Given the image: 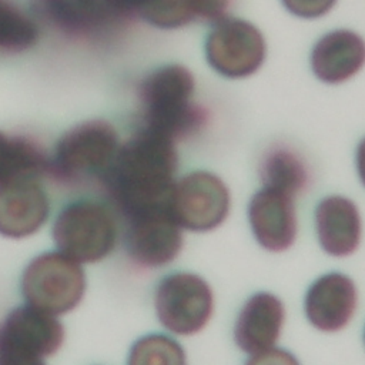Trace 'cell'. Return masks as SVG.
Segmentation results:
<instances>
[{
  "mask_svg": "<svg viewBox=\"0 0 365 365\" xmlns=\"http://www.w3.org/2000/svg\"><path fill=\"white\" fill-rule=\"evenodd\" d=\"M315 227L321 248L332 257L354 254L361 242L362 222L354 201L329 195L315 210Z\"/></svg>",
  "mask_w": 365,
  "mask_h": 365,
  "instance_id": "16",
  "label": "cell"
},
{
  "mask_svg": "<svg viewBox=\"0 0 365 365\" xmlns=\"http://www.w3.org/2000/svg\"><path fill=\"white\" fill-rule=\"evenodd\" d=\"M177 168L175 141L141 127L118 147L101 180L117 208L130 217L165 205Z\"/></svg>",
  "mask_w": 365,
  "mask_h": 365,
  "instance_id": "1",
  "label": "cell"
},
{
  "mask_svg": "<svg viewBox=\"0 0 365 365\" xmlns=\"http://www.w3.org/2000/svg\"><path fill=\"white\" fill-rule=\"evenodd\" d=\"M356 171L361 182L365 187V137L361 140L356 148Z\"/></svg>",
  "mask_w": 365,
  "mask_h": 365,
  "instance_id": "24",
  "label": "cell"
},
{
  "mask_svg": "<svg viewBox=\"0 0 365 365\" xmlns=\"http://www.w3.org/2000/svg\"><path fill=\"white\" fill-rule=\"evenodd\" d=\"M118 135L106 120L84 121L58 140L53 158V170L61 178L77 181L101 178L118 150Z\"/></svg>",
  "mask_w": 365,
  "mask_h": 365,
  "instance_id": "7",
  "label": "cell"
},
{
  "mask_svg": "<svg viewBox=\"0 0 365 365\" xmlns=\"http://www.w3.org/2000/svg\"><path fill=\"white\" fill-rule=\"evenodd\" d=\"M194 90V76L184 66L170 64L150 73L138 87L143 127L174 141L198 131L207 111L192 101Z\"/></svg>",
  "mask_w": 365,
  "mask_h": 365,
  "instance_id": "2",
  "label": "cell"
},
{
  "mask_svg": "<svg viewBox=\"0 0 365 365\" xmlns=\"http://www.w3.org/2000/svg\"><path fill=\"white\" fill-rule=\"evenodd\" d=\"M258 171L264 187L284 191L292 197L304 191L308 184V170L302 158L281 144L265 151Z\"/></svg>",
  "mask_w": 365,
  "mask_h": 365,
  "instance_id": "19",
  "label": "cell"
},
{
  "mask_svg": "<svg viewBox=\"0 0 365 365\" xmlns=\"http://www.w3.org/2000/svg\"><path fill=\"white\" fill-rule=\"evenodd\" d=\"M63 341L64 328L54 315L31 305L17 307L0 325V364H43Z\"/></svg>",
  "mask_w": 365,
  "mask_h": 365,
  "instance_id": "6",
  "label": "cell"
},
{
  "mask_svg": "<svg viewBox=\"0 0 365 365\" xmlns=\"http://www.w3.org/2000/svg\"><path fill=\"white\" fill-rule=\"evenodd\" d=\"M265 53L261 31L242 19L217 20L205 38L208 64L227 78H245L254 74L262 66Z\"/></svg>",
  "mask_w": 365,
  "mask_h": 365,
  "instance_id": "9",
  "label": "cell"
},
{
  "mask_svg": "<svg viewBox=\"0 0 365 365\" xmlns=\"http://www.w3.org/2000/svg\"><path fill=\"white\" fill-rule=\"evenodd\" d=\"M33 20L7 0H0V51L20 53L37 41Z\"/></svg>",
  "mask_w": 365,
  "mask_h": 365,
  "instance_id": "20",
  "label": "cell"
},
{
  "mask_svg": "<svg viewBox=\"0 0 365 365\" xmlns=\"http://www.w3.org/2000/svg\"><path fill=\"white\" fill-rule=\"evenodd\" d=\"M336 0H282V4L295 16L317 19L328 13Z\"/></svg>",
  "mask_w": 365,
  "mask_h": 365,
  "instance_id": "22",
  "label": "cell"
},
{
  "mask_svg": "<svg viewBox=\"0 0 365 365\" xmlns=\"http://www.w3.org/2000/svg\"><path fill=\"white\" fill-rule=\"evenodd\" d=\"M33 7L54 29L78 37L111 31L135 16L130 0H33Z\"/></svg>",
  "mask_w": 365,
  "mask_h": 365,
  "instance_id": "10",
  "label": "cell"
},
{
  "mask_svg": "<svg viewBox=\"0 0 365 365\" xmlns=\"http://www.w3.org/2000/svg\"><path fill=\"white\" fill-rule=\"evenodd\" d=\"M161 325L177 335L198 334L212 317L214 295L205 279L175 272L161 279L154 298Z\"/></svg>",
  "mask_w": 365,
  "mask_h": 365,
  "instance_id": "8",
  "label": "cell"
},
{
  "mask_svg": "<svg viewBox=\"0 0 365 365\" xmlns=\"http://www.w3.org/2000/svg\"><path fill=\"white\" fill-rule=\"evenodd\" d=\"M86 289L84 271L77 261L63 252L36 257L21 277V292L29 305L51 315L71 311Z\"/></svg>",
  "mask_w": 365,
  "mask_h": 365,
  "instance_id": "4",
  "label": "cell"
},
{
  "mask_svg": "<svg viewBox=\"0 0 365 365\" xmlns=\"http://www.w3.org/2000/svg\"><path fill=\"white\" fill-rule=\"evenodd\" d=\"M231 205L225 182L204 170L191 171L174 181L165 207L177 224L192 232L218 228L228 217Z\"/></svg>",
  "mask_w": 365,
  "mask_h": 365,
  "instance_id": "5",
  "label": "cell"
},
{
  "mask_svg": "<svg viewBox=\"0 0 365 365\" xmlns=\"http://www.w3.org/2000/svg\"><path fill=\"white\" fill-rule=\"evenodd\" d=\"M46 168L47 155L38 143L0 131V185L36 180Z\"/></svg>",
  "mask_w": 365,
  "mask_h": 365,
  "instance_id": "18",
  "label": "cell"
},
{
  "mask_svg": "<svg viewBox=\"0 0 365 365\" xmlns=\"http://www.w3.org/2000/svg\"><path fill=\"white\" fill-rule=\"evenodd\" d=\"M285 309L279 298L269 292H257L242 305L234 327L237 346L250 354L259 355L271 348L281 335Z\"/></svg>",
  "mask_w": 365,
  "mask_h": 365,
  "instance_id": "14",
  "label": "cell"
},
{
  "mask_svg": "<svg viewBox=\"0 0 365 365\" xmlns=\"http://www.w3.org/2000/svg\"><path fill=\"white\" fill-rule=\"evenodd\" d=\"M365 64V41L349 30H335L321 37L311 53L314 74L324 83L339 84L354 77Z\"/></svg>",
  "mask_w": 365,
  "mask_h": 365,
  "instance_id": "17",
  "label": "cell"
},
{
  "mask_svg": "<svg viewBox=\"0 0 365 365\" xmlns=\"http://www.w3.org/2000/svg\"><path fill=\"white\" fill-rule=\"evenodd\" d=\"M48 198L36 180L0 185V234L23 238L34 234L47 220Z\"/></svg>",
  "mask_w": 365,
  "mask_h": 365,
  "instance_id": "15",
  "label": "cell"
},
{
  "mask_svg": "<svg viewBox=\"0 0 365 365\" xmlns=\"http://www.w3.org/2000/svg\"><path fill=\"white\" fill-rule=\"evenodd\" d=\"M130 364H185L184 349L164 335H147L138 339L130 352Z\"/></svg>",
  "mask_w": 365,
  "mask_h": 365,
  "instance_id": "21",
  "label": "cell"
},
{
  "mask_svg": "<svg viewBox=\"0 0 365 365\" xmlns=\"http://www.w3.org/2000/svg\"><path fill=\"white\" fill-rule=\"evenodd\" d=\"M117 227L113 214L101 204L76 201L64 207L53 225L57 248L77 262H97L115 245Z\"/></svg>",
  "mask_w": 365,
  "mask_h": 365,
  "instance_id": "3",
  "label": "cell"
},
{
  "mask_svg": "<svg viewBox=\"0 0 365 365\" xmlns=\"http://www.w3.org/2000/svg\"><path fill=\"white\" fill-rule=\"evenodd\" d=\"M358 304L354 281L329 272L319 277L307 291L304 308L309 324L322 332H338L352 319Z\"/></svg>",
  "mask_w": 365,
  "mask_h": 365,
  "instance_id": "13",
  "label": "cell"
},
{
  "mask_svg": "<svg viewBox=\"0 0 365 365\" xmlns=\"http://www.w3.org/2000/svg\"><path fill=\"white\" fill-rule=\"evenodd\" d=\"M248 220L258 244L271 252L288 250L298 231L294 197L269 187L257 191L248 205Z\"/></svg>",
  "mask_w": 365,
  "mask_h": 365,
  "instance_id": "12",
  "label": "cell"
},
{
  "mask_svg": "<svg viewBox=\"0 0 365 365\" xmlns=\"http://www.w3.org/2000/svg\"><path fill=\"white\" fill-rule=\"evenodd\" d=\"M364 344H365V329H364Z\"/></svg>",
  "mask_w": 365,
  "mask_h": 365,
  "instance_id": "25",
  "label": "cell"
},
{
  "mask_svg": "<svg viewBox=\"0 0 365 365\" xmlns=\"http://www.w3.org/2000/svg\"><path fill=\"white\" fill-rule=\"evenodd\" d=\"M197 20L217 21L225 17L231 0H191Z\"/></svg>",
  "mask_w": 365,
  "mask_h": 365,
  "instance_id": "23",
  "label": "cell"
},
{
  "mask_svg": "<svg viewBox=\"0 0 365 365\" xmlns=\"http://www.w3.org/2000/svg\"><path fill=\"white\" fill-rule=\"evenodd\" d=\"M124 245L140 267L157 268L170 264L182 248V228L165 205L143 210L127 217Z\"/></svg>",
  "mask_w": 365,
  "mask_h": 365,
  "instance_id": "11",
  "label": "cell"
}]
</instances>
